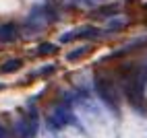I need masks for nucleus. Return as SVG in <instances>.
I'll return each instance as SVG.
<instances>
[{
	"instance_id": "nucleus-1",
	"label": "nucleus",
	"mask_w": 147,
	"mask_h": 138,
	"mask_svg": "<svg viewBox=\"0 0 147 138\" xmlns=\"http://www.w3.org/2000/svg\"><path fill=\"white\" fill-rule=\"evenodd\" d=\"M95 85H97V91H100V95H102L112 107H116V91H114L112 83L108 81V78H104V76H97Z\"/></svg>"
},
{
	"instance_id": "nucleus-2",
	"label": "nucleus",
	"mask_w": 147,
	"mask_h": 138,
	"mask_svg": "<svg viewBox=\"0 0 147 138\" xmlns=\"http://www.w3.org/2000/svg\"><path fill=\"white\" fill-rule=\"evenodd\" d=\"M17 35V29L13 25H2L0 27V41H11Z\"/></svg>"
},
{
	"instance_id": "nucleus-3",
	"label": "nucleus",
	"mask_w": 147,
	"mask_h": 138,
	"mask_svg": "<svg viewBox=\"0 0 147 138\" xmlns=\"http://www.w3.org/2000/svg\"><path fill=\"white\" fill-rule=\"evenodd\" d=\"M21 60L19 58H13V60H6L2 66H0V72H17L19 68H21Z\"/></svg>"
},
{
	"instance_id": "nucleus-4",
	"label": "nucleus",
	"mask_w": 147,
	"mask_h": 138,
	"mask_svg": "<svg viewBox=\"0 0 147 138\" xmlns=\"http://www.w3.org/2000/svg\"><path fill=\"white\" fill-rule=\"evenodd\" d=\"M54 52H56V45H50V43L40 45V54H54Z\"/></svg>"
},
{
	"instance_id": "nucleus-5",
	"label": "nucleus",
	"mask_w": 147,
	"mask_h": 138,
	"mask_svg": "<svg viewBox=\"0 0 147 138\" xmlns=\"http://www.w3.org/2000/svg\"><path fill=\"white\" fill-rule=\"evenodd\" d=\"M85 52H87V47H81V50H77V52H73V54H68V60H75V58L83 56Z\"/></svg>"
},
{
	"instance_id": "nucleus-6",
	"label": "nucleus",
	"mask_w": 147,
	"mask_h": 138,
	"mask_svg": "<svg viewBox=\"0 0 147 138\" xmlns=\"http://www.w3.org/2000/svg\"><path fill=\"white\" fill-rule=\"evenodd\" d=\"M0 89H4V85H0Z\"/></svg>"
}]
</instances>
